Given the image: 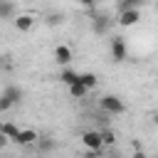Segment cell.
Wrapping results in <instances>:
<instances>
[{
	"label": "cell",
	"instance_id": "23",
	"mask_svg": "<svg viewBox=\"0 0 158 158\" xmlns=\"http://www.w3.org/2000/svg\"><path fill=\"white\" fill-rule=\"evenodd\" d=\"M153 123H156V126H158V111H156V114H153Z\"/></svg>",
	"mask_w": 158,
	"mask_h": 158
},
{
	"label": "cell",
	"instance_id": "16",
	"mask_svg": "<svg viewBox=\"0 0 158 158\" xmlns=\"http://www.w3.org/2000/svg\"><path fill=\"white\" fill-rule=\"evenodd\" d=\"M2 133H5L7 138H12V141H15V138H17V133H20V128H17L15 123H5V126H2Z\"/></svg>",
	"mask_w": 158,
	"mask_h": 158
},
{
	"label": "cell",
	"instance_id": "8",
	"mask_svg": "<svg viewBox=\"0 0 158 158\" xmlns=\"http://www.w3.org/2000/svg\"><path fill=\"white\" fill-rule=\"evenodd\" d=\"M54 59H57L59 64H69V62H72V49H69L67 44H59V47L54 49Z\"/></svg>",
	"mask_w": 158,
	"mask_h": 158
},
{
	"label": "cell",
	"instance_id": "7",
	"mask_svg": "<svg viewBox=\"0 0 158 158\" xmlns=\"http://www.w3.org/2000/svg\"><path fill=\"white\" fill-rule=\"evenodd\" d=\"M35 148H37V153L42 156V153H52L54 148H57V141L54 138H49V136H40L37 138V143H35Z\"/></svg>",
	"mask_w": 158,
	"mask_h": 158
},
{
	"label": "cell",
	"instance_id": "4",
	"mask_svg": "<svg viewBox=\"0 0 158 158\" xmlns=\"http://www.w3.org/2000/svg\"><path fill=\"white\" fill-rule=\"evenodd\" d=\"M109 27H111L109 15H96V17L91 20V32H96V35H106Z\"/></svg>",
	"mask_w": 158,
	"mask_h": 158
},
{
	"label": "cell",
	"instance_id": "14",
	"mask_svg": "<svg viewBox=\"0 0 158 158\" xmlns=\"http://www.w3.org/2000/svg\"><path fill=\"white\" fill-rule=\"evenodd\" d=\"M79 81H81L86 89H94V86L99 84V77H96V74H91V72H84V74H79Z\"/></svg>",
	"mask_w": 158,
	"mask_h": 158
},
{
	"label": "cell",
	"instance_id": "15",
	"mask_svg": "<svg viewBox=\"0 0 158 158\" xmlns=\"http://www.w3.org/2000/svg\"><path fill=\"white\" fill-rule=\"evenodd\" d=\"M69 94H72L74 99H84V96L89 94V89H86V86H84L81 81H74V84L69 86Z\"/></svg>",
	"mask_w": 158,
	"mask_h": 158
},
{
	"label": "cell",
	"instance_id": "18",
	"mask_svg": "<svg viewBox=\"0 0 158 158\" xmlns=\"http://www.w3.org/2000/svg\"><path fill=\"white\" fill-rule=\"evenodd\" d=\"M99 133H101V141H104V146H111V143L116 141L114 131H109V128H104V131H99Z\"/></svg>",
	"mask_w": 158,
	"mask_h": 158
},
{
	"label": "cell",
	"instance_id": "13",
	"mask_svg": "<svg viewBox=\"0 0 158 158\" xmlns=\"http://www.w3.org/2000/svg\"><path fill=\"white\" fill-rule=\"evenodd\" d=\"M141 2H143V0H118V2H116V10H118V15L126 12V10H138Z\"/></svg>",
	"mask_w": 158,
	"mask_h": 158
},
{
	"label": "cell",
	"instance_id": "25",
	"mask_svg": "<svg viewBox=\"0 0 158 158\" xmlns=\"http://www.w3.org/2000/svg\"><path fill=\"white\" fill-rule=\"evenodd\" d=\"M143 2H146V0H143Z\"/></svg>",
	"mask_w": 158,
	"mask_h": 158
},
{
	"label": "cell",
	"instance_id": "22",
	"mask_svg": "<svg viewBox=\"0 0 158 158\" xmlns=\"http://www.w3.org/2000/svg\"><path fill=\"white\" fill-rule=\"evenodd\" d=\"M133 158H148V156H146L143 151H136V153H133Z\"/></svg>",
	"mask_w": 158,
	"mask_h": 158
},
{
	"label": "cell",
	"instance_id": "11",
	"mask_svg": "<svg viewBox=\"0 0 158 158\" xmlns=\"http://www.w3.org/2000/svg\"><path fill=\"white\" fill-rule=\"evenodd\" d=\"M59 81L67 84V86H72L74 81H79V74H77L74 69H62V72H59Z\"/></svg>",
	"mask_w": 158,
	"mask_h": 158
},
{
	"label": "cell",
	"instance_id": "20",
	"mask_svg": "<svg viewBox=\"0 0 158 158\" xmlns=\"http://www.w3.org/2000/svg\"><path fill=\"white\" fill-rule=\"evenodd\" d=\"M79 5H84V7H94L96 0H79Z\"/></svg>",
	"mask_w": 158,
	"mask_h": 158
},
{
	"label": "cell",
	"instance_id": "19",
	"mask_svg": "<svg viewBox=\"0 0 158 158\" xmlns=\"http://www.w3.org/2000/svg\"><path fill=\"white\" fill-rule=\"evenodd\" d=\"M12 106H15V104H12L10 99H5V96L0 94V111H7V109H12Z\"/></svg>",
	"mask_w": 158,
	"mask_h": 158
},
{
	"label": "cell",
	"instance_id": "2",
	"mask_svg": "<svg viewBox=\"0 0 158 158\" xmlns=\"http://www.w3.org/2000/svg\"><path fill=\"white\" fill-rule=\"evenodd\" d=\"M81 143L89 151H104V141H101V133L99 131H84L81 133Z\"/></svg>",
	"mask_w": 158,
	"mask_h": 158
},
{
	"label": "cell",
	"instance_id": "10",
	"mask_svg": "<svg viewBox=\"0 0 158 158\" xmlns=\"http://www.w3.org/2000/svg\"><path fill=\"white\" fill-rule=\"evenodd\" d=\"M32 25H35V17H32V15H20V17H15V27H17L20 32H27Z\"/></svg>",
	"mask_w": 158,
	"mask_h": 158
},
{
	"label": "cell",
	"instance_id": "9",
	"mask_svg": "<svg viewBox=\"0 0 158 158\" xmlns=\"http://www.w3.org/2000/svg\"><path fill=\"white\" fill-rule=\"evenodd\" d=\"M2 96H5V99H10L12 104H20V101H22V89H20V86H15V84H10V86H5Z\"/></svg>",
	"mask_w": 158,
	"mask_h": 158
},
{
	"label": "cell",
	"instance_id": "17",
	"mask_svg": "<svg viewBox=\"0 0 158 158\" xmlns=\"http://www.w3.org/2000/svg\"><path fill=\"white\" fill-rule=\"evenodd\" d=\"M64 22V15L62 12H49L47 15V25H62Z\"/></svg>",
	"mask_w": 158,
	"mask_h": 158
},
{
	"label": "cell",
	"instance_id": "1",
	"mask_svg": "<svg viewBox=\"0 0 158 158\" xmlns=\"http://www.w3.org/2000/svg\"><path fill=\"white\" fill-rule=\"evenodd\" d=\"M99 106H101L104 114H123V111H126L123 101H121L118 96H114V94H104V96L99 99Z\"/></svg>",
	"mask_w": 158,
	"mask_h": 158
},
{
	"label": "cell",
	"instance_id": "21",
	"mask_svg": "<svg viewBox=\"0 0 158 158\" xmlns=\"http://www.w3.org/2000/svg\"><path fill=\"white\" fill-rule=\"evenodd\" d=\"M7 141H10V138H7L5 133H0V148H5V146H7Z\"/></svg>",
	"mask_w": 158,
	"mask_h": 158
},
{
	"label": "cell",
	"instance_id": "12",
	"mask_svg": "<svg viewBox=\"0 0 158 158\" xmlns=\"http://www.w3.org/2000/svg\"><path fill=\"white\" fill-rule=\"evenodd\" d=\"M15 15V2L12 0H0V20H7Z\"/></svg>",
	"mask_w": 158,
	"mask_h": 158
},
{
	"label": "cell",
	"instance_id": "3",
	"mask_svg": "<svg viewBox=\"0 0 158 158\" xmlns=\"http://www.w3.org/2000/svg\"><path fill=\"white\" fill-rule=\"evenodd\" d=\"M126 57H128L126 40H123V37H114V40H111V59H114V62H123Z\"/></svg>",
	"mask_w": 158,
	"mask_h": 158
},
{
	"label": "cell",
	"instance_id": "6",
	"mask_svg": "<svg viewBox=\"0 0 158 158\" xmlns=\"http://www.w3.org/2000/svg\"><path fill=\"white\" fill-rule=\"evenodd\" d=\"M138 20H141V10H126V12L118 15V25L121 27H133Z\"/></svg>",
	"mask_w": 158,
	"mask_h": 158
},
{
	"label": "cell",
	"instance_id": "5",
	"mask_svg": "<svg viewBox=\"0 0 158 158\" xmlns=\"http://www.w3.org/2000/svg\"><path fill=\"white\" fill-rule=\"evenodd\" d=\"M37 131H32V128H22L20 133H17V138H15V143L17 146H35L37 143Z\"/></svg>",
	"mask_w": 158,
	"mask_h": 158
},
{
	"label": "cell",
	"instance_id": "24",
	"mask_svg": "<svg viewBox=\"0 0 158 158\" xmlns=\"http://www.w3.org/2000/svg\"><path fill=\"white\" fill-rule=\"evenodd\" d=\"M2 126H5V123H2V121H0V133H2Z\"/></svg>",
	"mask_w": 158,
	"mask_h": 158
}]
</instances>
